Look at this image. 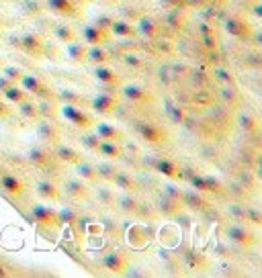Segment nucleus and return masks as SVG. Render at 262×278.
<instances>
[{
  "instance_id": "39",
  "label": "nucleus",
  "mask_w": 262,
  "mask_h": 278,
  "mask_svg": "<svg viewBox=\"0 0 262 278\" xmlns=\"http://www.w3.org/2000/svg\"><path fill=\"white\" fill-rule=\"evenodd\" d=\"M37 110H39V117H49V119H54V117L58 115V108H56V104H54L49 98H43V100L37 104Z\"/></svg>"
},
{
  "instance_id": "11",
  "label": "nucleus",
  "mask_w": 262,
  "mask_h": 278,
  "mask_svg": "<svg viewBox=\"0 0 262 278\" xmlns=\"http://www.w3.org/2000/svg\"><path fill=\"white\" fill-rule=\"evenodd\" d=\"M94 133L100 137V139H107V142H123L125 139V135H123V131L121 129H117V127H113L111 123H104V121H100V123H94Z\"/></svg>"
},
{
  "instance_id": "55",
  "label": "nucleus",
  "mask_w": 262,
  "mask_h": 278,
  "mask_svg": "<svg viewBox=\"0 0 262 278\" xmlns=\"http://www.w3.org/2000/svg\"><path fill=\"white\" fill-rule=\"evenodd\" d=\"M162 194H166V197H172V199H180V190H176V186H172V184H166L164 186V190H162Z\"/></svg>"
},
{
  "instance_id": "58",
  "label": "nucleus",
  "mask_w": 262,
  "mask_h": 278,
  "mask_svg": "<svg viewBox=\"0 0 262 278\" xmlns=\"http://www.w3.org/2000/svg\"><path fill=\"white\" fill-rule=\"evenodd\" d=\"M9 115H11V108H9V104L0 100V119H5V117H9Z\"/></svg>"
},
{
  "instance_id": "61",
  "label": "nucleus",
  "mask_w": 262,
  "mask_h": 278,
  "mask_svg": "<svg viewBox=\"0 0 262 278\" xmlns=\"http://www.w3.org/2000/svg\"><path fill=\"white\" fill-rule=\"evenodd\" d=\"M74 3H78V5H84V3H90V0H74Z\"/></svg>"
},
{
  "instance_id": "16",
  "label": "nucleus",
  "mask_w": 262,
  "mask_h": 278,
  "mask_svg": "<svg viewBox=\"0 0 262 278\" xmlns=\"http://www.w3.org/2000/svg\"><path fill=\"white\" fill-rule=\"evenodd\" d=\"M37 135H39V139L49 142V144H58L60 142V129L51 121H39L37 123Z\"/></svg>"
},
{
  "instance_id": "4",
  "label": "nucleus",
  "mask_w": 262,
  "mask_h": 278,
  "mask_svg": "<svg viewBox=\"0 0 262 278\" xmlns=\"http://www.w3.org/2000/svg\"><path fill=\"white\" fill-rule=\"evenodd\" d=\"M82 39L86 45H107L111 41V31L92 23V25H86L82 29Z\"/></svg>"
},
{
  "instance_id": "50",
  "label": "nucleus",
  "mask_w": 262,
  "mask_h": 278,
  "mask_svg": "<svg viewBox=\"0 0 262 278\" xmlns=\"http://www.w3.org/2000/svg\"><path fill=\"white\" fill-rule=\"evenodd\" d=\"M125 64L127 66H131V68H142L144 66V62H142V58L140 55H136V53H125Z\"/></svg>"
},
{
  "instance_id": "22",
  "label": "nucleus",
  "mask_w": 262,
  "mask_h": 278,
  "mask_svg": "<svg viewBox=\"0 0 262 278\" xmlns=\"http://www.w3.org/2000/svg\"><path fill=\"white\" fill-rule=\"evenodd\" d=\"M98 154L107 160H119L123 156V150L117 142H107V139H102L100 142V148H98Z\"/></svg>"
},
{
  "instance_id": "21",
  "label": "nucleus",
  "mask_w": 262,
  "mask_h": 278,
  "mask_svg": "<svg viewBox=\"0 0 262 278\" xmlns=\"http://www.w3.org/2000/svg\"><path fill=\"white\" fill-rule=\"evenodd\" d=\"M180 201H182V205H187L189 209H193V211H205L207 209V201L197 192V190H193V192H185V194H180Z\"/></svg>"
},
{
  "instance_id": "62",
  "label": "nucleus",
  "mask_w": 262,
  "mask_h": 278,
  "mask_svg": "<svg viewBox=\"0 0 262 278\" xmlns=\"http://www.w3.org/2000/svg\"><path fill=\"white\" fill-rule=\"evenodd\" d=\"M0 27H3V19H0Z\"/></svg>"
},
{
  "instance_id": "37",
  "label": "nucleus",
  "mask_w": 262,
  "mask_h": 278,
  "mask_svg": "<svg viewBox=\"0 0 262 278\" xmlns=\"http://www.w3.org/2000/svg\"><path fill=\"white\" fill-rule=\"evenodd\" d=\"M119 209L123 211V213H136V209H138V199L131 194V192H125V194H121L119 197Z\"/></svg>"
},
{
  "instance_id": "40",
  "label": "nucleus",
  "mask_w": 262,
  "mask_h": 278,
  "mask_svg": "<svg viewBox=\"0 0 262 278\" xmlns=\"http://www.w3.org/2000/svg\"><path fill=\"white\" fill-rule=\"evenodd\" d=\"M96 174H98V178H102V180H113V176L117 174V168H115V164H109V162H104V164H98L96 166Z\"/></svg>"
},
{
  "instance_id": "47",
  "label": "nucleus",
  "mask_w": 262,
  "mask_h": 278,
  "mask_svg": "<svg viewBox=\"0 0 262 278\" xmlns=\"http://www.w3.org/2000/svg\"><path fill=\"white\" fill-rule=\"evenodd\" d=\"M205 178V186H207V192H215V194H219L221 192V184H219V180L217 178H213V176H203Z\"/></svg>"
},
{
  "instance_id": "12",
  "label": "nucleus",
  "mask_w": 262,
  "mask_h": 278,
  "mask_svg": "<svg viewBox=\"0 0 262 278\" xmlns=\"http://www.w3.org/2000/svg\"><path fill=\"white\" fill-rule=\"evenodd\" d=\"M90 106H92V110H96L98 115L109 117V115H113V113L117 110V100H115L111 94H98V96L92 98Z\"/></svg>"
},
{
  "instance_id": "32",
  "label": "nucleus",
  "mask_w": 262,
  "mask_h": 278,
  "mask_svg": "<svg viewBox=\"0 0 262 278\" xmlns=\"http://www.w3.org/2000/svg\"><path fill=\"white\" fill-rule=\"evenodd\" d=\"M58 100H60L62 104H74V106L84 104V98H82L76 90H72V88H62V90H58Z\"/></svg>"
},
{
  "instance_id": "44",
  "label": "nucleus",
  "mask_w": 262,
  "mask_h": 278,
  "mask_svg": "<svg viewBox=\"0 0 262 278\" xmlns=\"http://www.w3.org/2000/svg\"><path fill=\"white\" fill-rule=\"evenodd\" d=\"M23 70L21 68H17V66H7L5 70H3V76H7L11 82H15V84H19L21 82V78H23Z\"/></svg>"
},
{
  "instance_id": "2",
  "label": "nucleus",
  "mask_w": 262,
  "mask_h": 278,
  "mask_svg": "<svg viewBox=\"0 0 262 278\" xmlns=\"http://www.w3.org/2000/svg\"><path fill=\"white\" fill-rule=\"evenodd\" d=\"M31 219L43 229H56L60 225L58 223V211L45 203H35L31 207Z\"/></svg>"
},
{
  "instance_id": "45",
  "label": "nucleus",
  "mask_w": 262,
  "mask_h": 278,
  "mask_svg": "<svg viewBox=\"0 0 262 278\" xmlns=\"http://www.w3.org/2000/svg\"><path fill=\"white\" fill-rule=\"evenodd\" d=\"M189 182H191V186H193L197 192H207L205 178H203L201 174H191V176H189Z\"/></svg>"
},
{
  "instance_id": "54",
  "label": "nucleus",
  "mask_w": 262,
  "mask_h": 278,
  "mask_svg": "<svg viewBox=\"0 0 262 278\" xmlns=\"http://www.w3.org/2000/svg\"><path fill=\"white\" fill-rule=\"evenodd\" d=\"M170 119H172L174 123H180V121L185 119V113L180 110V106H170Z\"/></svg>"
},
{
  "instance_id": "6",
  "label": "nucleus",
  "mask_w": 262,
  "mask_h": 278,
  "mask_svg": "<svg viewBox=\"0 0 262 278\" xmlns=\"http://www.w3.org/2000/svg\"><path fill=\"white\" fill-rule=\"evenodd\" d=\"M27 92H31V94H35V96H41V98H51L54 94H51V88H47L37 76H33V74H23V78H21V82H19Z\"/></svg>"
},
{
  "instance_id": "35",
  "label": "nucleus",
  "mask_w": 262,
  "mask_h": 278,
  "mask_svg": "<svg viewBox=\"0 0 262 278\" xmlns=\"http://www.w3.org/2000/svg\"><path fill=\"white\" fill-rule=\"evenodd\" d=\"M78 221V211L74 207H62L58 211V223L60 225H74Z\"/></svg>"
},
{
  "instance_id": "56",
  "label": "nucleus",
  "mask_w": 262,
  "mask_h": 278,
  "mask_svg": "<svg viewBox=\"0 0 262 278\" xmlns=\"http://www.w3.org/2000/svg\"><path fill=\"white\" fill-rule=\"evenodd\" d=\"M215 76H217L219 80H223V82H233L231 74H229V72H225V70H217V72H215Z\"/></svg>"
},
{
  "instance_id": "59",
  "label": "nucleus",
  "mask_w": 262,
  "mask_h": 278,
  "mask_svg": "<svg viewBox=\"0 0 262 278\" xmlns=\"http://www.w3.org/2000/svg\"><path fill=\"white\" fill-rule=\"evenodd\" d=\"M195 5L201 7V5H203V0H187V7H195Z\"/></svg>"
},
{
  "instance_id": "46",
  "label": "nucleus",
  "mask_w": 262,
  "mask_h": 278,
  "mask_svg": "<svg viewBox=\"0 0 262 278\" xmlns=\"http://www.w3.org/2000/svg\"><path fill=\"white\" fill-rule=\"evenodd\" d=\"M160 5L170 11H180V9H187V0H160Z\"/></svg>"
},
{
  "instance_id": "57",
  "label": "nucleus",
  "mask_w": 262,
  "mask_h": 278,
  "mask_svg": "<svg viewBox=\"0 0 262 278\" xmlns=\"http://www.w3.org/2000/svg\"><path fill=\"white\" fill-rule=\"evenodd\" d=\"M13 84H15V82H11L7 76H0V92H5V90H7L9 86H13Z\"/></svg>"
},
{
  "instance_id": "25",
  "label": "nucleus",
  "mask_w": 262,
  "mask_h": 278,
  "mask_svg": "<svg viewBox=\"0 0 262 278\" xmlns=\"http://www.w3.org/2000/svg\"><path fill=\"white\" fill-rule=\"evenodd\" d=\"M66 192H68L72 199L82 201V199L88 197V186H86L84 180H68V182H66Z\"/></svg>"
},
{
  "instance_id": "17",
  "label": "nucleus",
  "mask_w": 262,
  "mask_h": 278,
  "mask_svg": "<svg viewBox=\"0 0 262 278\" xmlns=\"http://www.w3.org/2000/svg\"><path fill=\"white\" fill-rule=\"evenodd\" d=\"M136 29H138V33H142L148 39H158V35H160V23L156 19H152V17H146V15L138 21Z\"/></svg>"
},
{
  "instance_id": "5",
  "label": "nucleus",
  "mask_w": 262,
  "mask_h": 278,
  "mask_svg": "<svg viewBox=\"0 0 262 278\" xmlns=\"http://www.w3.org/2000/svg\"><path fill=\"white\" fill-rule=\"evenodd\" d=\"M102 268L104 270H109L111 274H125V270L129 268V262H127V258L121 254V252H109V254H104L102 256Z\"/></svg>"
},
{
  "instance_id": "10",
  "label": "nucleus",
  "mask_w": 262,
  "mask_h": 278,
  "mask_svg": "<svg viewBox=\"0 0 262 278\" xmlns=\"http://www.w3.org/2000/svg\"><path fill=\"white\" fill-rule=\"evenodd\" d=\"M0 186H3V190L15 199H21L25 194V182L13 174H5L3 178H0Z\"/></svg>"
},
{
  "instance_id": "52",
  "label": "nucleus",
  "mask_w": 262,
  "mask_h": 278,
  "mask_svg": "<svg viewBox=\"0 0 262 278\" xmlns=\"http://www.w3.org/2000/svg\"><path fill=\"white\" fill-rule=\"evenodd\" d=\"M203 45L211 51V49H217V39H215V35L213 33H205L203 35Z\"/></svg>"
},
{
  "instance_id": "20",
  "label": "nucleus",
  "mask_w": 262,
  "mask_h": 278,
  "mask_svg": "<svg viewBox=\"0 0 262 278\" xmlns=\"http://www.w3.org/2000/svg\"><path fill=\"white\" fill-rule=\"evenodd\" d=\"M37 194L43 199V201H49V203H58L60 201V188L49 182V180H41L37 182Z\"/></svg>"
},
{
  "instance_id": "60",
  "label": "nucleus",
  "mask_w": 262,
  "mask_h": 278,
  "mask_svg": "<svg viewBox=\"0 0 262 278\" xmlns=\"http://www.w3.org/2000/svg\"><path fill=\"white\" fill-rule=\"evenodd\" d=\"M5 276H7V270H5L3 266H0V278H5Z\"/></svg>"
},
{
  "instance_id": "23",
  "label": "nucleus",
  "mask_w": 262,
  "mask_h": 278,
  "mask_svg": "<svg viewBox=\"0 0 262 278\" xmlns=\"http://www.w3.org/2000/svg\"><path fill=\"white\" fill-rule=\"evenodd\" d=\"M27 158H29V162L33 166H39V168H45L49 164V160H51V156H49V152L45 148H31L27 152Z\"/></svg>"
},
{
  "instance_id": "15",
  "label": "nucleus",
  "mask_w": 262,
  "mask_h": 278,
  "mask_svg": "<svg viewBox=\"0 0 262 278\" xmlns=\"http://www.w3.org/2000/svg\"><path fill=\"white\" fill-rule=\"evenodd\" d=\"M154 166H156V172H160L162 176H166V178H170V180H178V178H182V170H180L178 164L172 162V160L160 158V160H156Z\"/></svg>"
},
{
  "instance_id": "43",
  "label": "nucleus",
  "mask_w": 262,
  "mask_h": 278,
  "mask_svg": "<svg viewBox=\"0 0 262 278\" xmlns=\"http://www.w3.org/2000/svg\"><path fill=\"white\" fill-rule=\"evenodd\" d=\"M136 215H138V217H150V219H154V217L158 215V211H156V207H154V205H148V203H138Z\"/></svg>"
},
{
  "instance_id": "30",
  "label": "nucleus",
  "mask_w": 262,
  "mask_h": 278,
  "mask_svg": "<svg viewBox=\"0 0 262 278\" xmlns=\"http://www.w3.org/2000/svg\"><path fill=\"white\" fill-rule=\"evenodd\" d=\"M111 182H115V186L121 188L123 192H134V190H136V180L131 178L127 172H119V170H117V174L113 176Z\"/></svg>"
},
{
  "instance_id": "53",
  "label": "nucleus",
  "mask_w": 262,
  "mask_h": 278,
  "mask_svg": "<svg viewBox=\"0 0 262 278\" xmlns=\"http://www.w3.org/2000/svg\"><path fill=\"white\" fill-rule=\"evenodd\" d=\"M209 100H211V94H209V92H205V90H197V94H195V102H199V104L207 106V104H209Z\"/></svg>"
},
{
  "instance_id": "33",
  "label": "nucleus",
  "mask_w": 262,
  "mask_h": 278,
  "mask_svg": "<svg viewBox=\"0 0 262 278\" xmlns=\"http://www.w3.org/2000/svg\"><path fill=\"white\" fill-rule=\"evenodd\" d=\"M88 62L94 66H102L109 62V53L102 45H88Z\"/></svg>"
},
{
  "instance_id": "7",
  "label": "nucleus",
  "mask_w": 262,
  "mask_h": 278,
  "mask_svg": "<svg viewBox=\"0 0 262 278\" xmlns=\"http://www.w3.org/2000/svg\"><path fill=\"white\" fill-rule=\"evenodd\" d=\"M225 235L229 237V241H233V243H238V245H242V247H250V245H254V241H256L254 233L248 231L244 225H229V227L225 229Z\"/></svg>"
},
{
  "instance_id": "28",
  "label": "nucleus",
  "mask_w": 262,
  "mask_h": 278,
  "mask_svg": "<svg viewBox=\"0 0 262 278\" xmlns=\"http://www.w3.org/2000/svg\"><path fill=\"white\" fill-rule=\"evenodd\" d=\"M76 166V174L80 176V180H84V182H90V184H94L96 180H98V174H96V168L94 166H90V164H86V162H78V164H74Z\"/></svg>"
},
{
  "instance_id": "42",
  "label": "nucleus",
  "mask_w": 262,
  "mask_h": 278,
  "mask_svg": "<svg viewBox=\"0 0 262 278\" xmlns=\"http://www.w3.org/2000/svg\"><path fill=\"white\" fill-rule=\"evenodd\" d=\"M240 127L246 131V133H256L258 131V121L250 115H242L240 117Z\"/></svg>"
},
{
  "instance_id": "24",
  "label": "nucleus",
  "mask_w": 262,
  "mask_h": 278,
  "mask_svg": "<svg viewBox=\"0 0 262 278\" xmlns=\"http://www.w3.org/2000/svg\"><path fill=\"white\" fill-rule=\"evenodd\" d=\"M94 78H96L98 82L107 84V86H115V84H119V76H117L111 68H107L104 64L94 68Z\"/></svg>"
},
{
  "instance_id": "3",
  "label": "nucleus",
  "mask_w": 262,
  "mask_h": 278,
  "mask_svg": "<svg viewBox=\"0 0 262 278\" xmlns=\"http://www.w3.org/2000/svg\"><path fill=\"white\" fill-rule=\"evenodd\" d=\"M138 135L148 144H154V146H160L166 142V133L158 127V125H152V123H146V121H136L134 123Z\"/></svg>"
},
{
  "instance_id": "19",
  "label": "nucleus",
  "mask_w": 262,
  "mask_h": 278,
  "mask_svg": "<svg viewBox=\"0 0 262 278\" xmlns=\"http://www.w3.org/2000/svg\"><path fill=\"white\" fill-rule=\"evenodd\" d=\"M225 31H227L231 37H238V39H244V37L250 35V27L246 25V21H242V19H238V17L227 19V23H225Z\"/></svg>"
},
{
  "instance_id": "1",
  "label": "nucleus",
  "mask_w": 262,
  "mask_h": 278,
  "mask_svg": "<svg viewBox=\"0 0 262 278\" xmlns=\"http://www.w3.org/2000/svg\"><path fill=\"white\" fill-rule=\"evenodd\" d=\"M60 113L68 123H72L80 131H90L94 127V123H96L90 113H86V110H82L80 106H74V104H62Z\"/></svg>"
},
{
  "instance_id": "31",
  "label": "nucleus",
  "mask_w": 262,
  "mask_h": 278,
  "mask_svg": "<svg viewBox=\"0 0 262 278\" xmlns=\"http://www.w3.org/2000/svg\"><path fill=\"white\" fill-rule=\"evenodd\" d=\"M54 33H56V39H58L60 43H64V45L78 39V33H76V29H74L72 25H58Z\"/></svg>"
},
{
  "instance_id": "9",
  "label": "nucleus",
  "mask_w": 262,
  "mask_h": 278,
  "mask_svg": "<svg viewBox=\"0 0 262 278\" xmlns=\"http://www.w3.org/2000/svg\"><path fill=\"white\" fill-rule=\"evenodd\" d=\"M47 9L60 17H76L80 11L78 3H74V0H47Z\"/></svg>"
},
{
  "instance_id": "14",
  "label": "nucleus",
  "mask_w": 262,
  "mask_h": 278,
  "mask_svg": "<svg viewBox=\"0 0 262 278\" xmlns=\"http://www.w3.org/2000/svg\"><path fill=\"white\" fill-rule=\"evenodd\" d=\"M66 55L74 64H86L88 62V47L82 41H72L66 43Z\"/></svg>"
},
{
  "instance_id": "26",
  "label": "nucleus",
  "mask_w": 262,
  "mask_h": 278,
  "mask_svg": "<svg viewBox=\"0 0 262 278\" xmlns=\"http://www.w3.org/2000/svg\"><path fill=\"white\" fill-rule=\"evenodd\" d=\"M123 94L131 102H144V100H148V90L142 88V86H138V84H127L123 88Z\"/></svg>"
},
{
  "instance_id": "38",
  "label": "nucleus",
  "mask_w": 262,
  "mask_h": 278,
  "mask_svg": "<svg viewBox=\"0 0 262 278\" xmlns=\"http://www.w3.org/2000/svg\"><path fill=\"white\" fill-rule=\"evenodd\" d=\"M17 106H19V110H21V115H23L25 119H33V121H37V119H39V110H37V104H35L33 100L25 98V100H23V102H19Z\"/></svg>"
},
{
  "instance_id": "8",
  "label": "nucleus",
  "mask_w": 262,
  "mask_h": 278,
  "mask_svg": "<svg viewBox=\"0 0 262 278\" xmlns=\"http://www.w3.org/2000/svg\"><path fill=\"white\" fill-rule=\"evenodd\" d=\"M156 211L164 217H176L180 211H182V201L180 199H172V197H166V194H160V199L156 201Z\"/></svg>"
},
{
  "instance_id": "29",
  "label": "nucleus",
  "mask_w": 262,
  "mask_h": 278,
  "mask_svg": "<svg viewBox=\"0 0 262 278\" xmlns=\"http://www.w3.org/2000/svg\"><path fill=\"white\" fill-rule=\"evenodd\" d=\"M185 264H187V268H191V270H203V268L207 266V258H205L201 252L189 249V252H185Z\"/></svg>"
},
{
  "instance_id": "36",
  "label": "nucleus",
  "mask_w": 262,
  "mask_h": 278,
  "mask_svg": "<svg viewBox=\"0 0 262 278\" xmlns=\"http://www.w3.org/2000/svg\"><path fill=\"white\" fill-rule=\"evenodd\" d=\"M100 142H102V139H100L96 133H84V135H82V139H80L82 148H84V150H88V152H94V154H98Z\"/></svg>"
},
{
  "instance_id": "27",
  "label": "nucleus",
  "mask_w": 262,
  "mask_h": 278,
  "mask_svg": "<svg viewBox=\"0 0 262 278\" xmlns=\"http://www.w3.org/2000/svg\"><path fill=\"white\" fill-rule=\"evenodd\" d=\"M56 156H58L60 162H66V164H78V162L82 160L80 152L74 150V148H70V146H60V148L56 150Z\"/></svg>"
},
{
  "instance_id": "48",
  "label": "nucleus",
  "mask_w": 262,
  "mask_h": 278,
  "mask_svg": "<svg viewBox=\"0 0 262 278\" xmlns=\"http://www.w3.org/2000/svg\"><path fill=\"white\" fill-rule=\"evenodd\" d=\"M98 199H100L107 207H113V205H115V197L111 194L109 188H98Z\"/></svg>"
},
{
  "instance_id": "41",
  "label": "nucleus",
  "mask_w": 262,
  "mask_h": 278,
  "mask_svg": "<svg viewBox=\"0 0 262 278\" xmlns=\"http://www.w3.org/2000/svg\"><path fill=\"white\" fill-rule=\"evenodd\" d=\"M121 15H123V19L129 21V23H138V21L144 17V13L138 11V7H125V9L121 11Z\"/></svg>"
},
{
  "instance_id": "13",
  "label": "nucleus",
  "mask_w": 262,
  "mask_h": 278,
  "mask_svg": "<svg viewBox=\"0 0 262 278\" xmlns=\"http://www.w3.org/2000/svg\"><path fill=\"white\" fill-rule=\"evenodd\" d=\"M19 45L29 53V55H35V58H39V55H43V41H41V37L39 35H35V33H27L23 39H19Z\"/></svg>"
},
{
  "instance_id": "34",
  "label": "nucleus",
  "mask_w": 262,
  "mask_h": 278,
  "mask_svg": "<svg viewBox=\"0 0 262 278\" xmlns=\"http://www.w3.org/2000/svg\"><path fill=\"white\" fill-rule=\"evenodd\" d=\"M5 98L9 100V102H13V104H19V102H23L25 98H27V90L23 88V86H19V84H13V86H9L5 92Z\"/></svg>"
},
{
  "instance_id": "18",
  "label": "nucleus",
  "mask_w": 262,
  "mask_h": 278,
  "mask_svg": "<svg viewBox=\"0 0 262 278\" xmlns=\"http://www.w3.org/2000/svg\"><path fill=\"white\" fill-rule=\"evenodd\" d=\"M111 35H117V37H123V39H131V37H136L138 35V29H136V25L134 23H129V21H125V19H121V21H113V25H111Z\"/></svg>"
},
{
  "instance_id": "49",
  "label": "nucleus",
  "mask_w": 262,
  "mask_h": 278,
  "mask_svg": "<svg viewBox=\"0 0 262 278\" xmlns=\"http://www.w3.org/2000/svg\"><path fill=\"white\" fill-rule=\"evenodd\" d=\"M246 221H252L254 225H260L262 223V215H260V211L258 209H246Z\"/></svg>"
},
{
  "instance_id": "51",
  "label": "nucleus",
  "mask_w": 262,
  "mask_h": 278,
  "mask_svg": "<svg viewBox=\"0 0 262 278\" xmlns=\"http://www.w3.org/2000/svg\"><path fill=\"white\" fill-rule=\"evenodd\" d=\"M113 17H109V15H98L96 17V21H94V25H98V27H102V29H111V25H113Z\"/></svg>"
}]
</instances>
